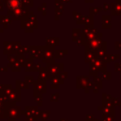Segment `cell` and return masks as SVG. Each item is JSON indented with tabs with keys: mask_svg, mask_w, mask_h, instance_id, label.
I'll return each mask as SVG.
<instances>
[{
	"mask_svg": "<svg viewBox=\"0 0 121 121\" xmlns=\"http://www.w3.org/2000/svg\"><path fill=\"white\" fill-rule=\"evenodd\" d=\"M20 5H21V1L20 0H9L8 1V6L11 9H18L20 7Z\"/></svg>",
	"mask_w": 121,
	"mask_h": 121,
	"instance_id": "6da1fadb",
	"label": "cell"
}]
</instances>
